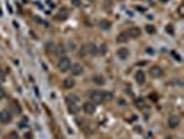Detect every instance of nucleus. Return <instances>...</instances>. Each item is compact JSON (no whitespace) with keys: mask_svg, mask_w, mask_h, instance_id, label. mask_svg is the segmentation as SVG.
<instances>
[{"mask_svg":"<svg viewBox=\"0 0 184 139\" xmlns=\"http://www.w3.org/2000/svg\"><path fill=\"white\" fill-rule=\"evenodd\" d=\"M71 66H72V63H71V60L67 57V56L61 57L60 60H58V63H57V67H58V70H60L61 72H67V71H69Z\"/></svg>","mask_w":184,"mask_h":139,"instance_id":"nucleus-1","label":"nucleus"},{"mask_svg":"<svg viewBox=\"0 0 184 139\" xmlns=\"http://www.w3.org/2000/svg\"><path fill=\"white\" fill-rule=\"evenodd\" d=\"M89 96H90L91 102L93 103H103V92L101 90H90V93H89Z\"/></svg>","mask_w":184,"mask_h":139,"instance_id":"nucleus-2","label":"nucleus"},{"mask_svg":"<svg viewBox=\"0 0 184 139\" xmlns=\"http://www.w3.org/2000/svg\"><path fill=\"white\" fill-rule=\"evenodd\" d=\"M11 121H13V114H11V111H7V110L0 111V123L10 124Z\"/></svg>","mask_w":184,"mask_h":139,"instance_id":"nucleus-3","label":"nucleus"},{"mask_svg":"<svg viewBox=\"0 0 184 139\" xmlns=\"http://www.w3.org/2000/svg\"><path fill=\"white\" fill-rule=\"evenodd\" d=\"M83 66L81 63H75V64H72V66H71V68H69V71L71 72H72V75L73 76H79V75H82L83 74Z\"/></svg>","mask_w":184,"mask_h":139,"instance_id":"nucleus-4","label":"nucleus"},{"mask_svg":"<svg viewBox=\"0 0 184 139\" xmlns=\"http://www.w3.org/2000/svg\"><path fill=\"white\" fill-rule=\"evenodd\" d=\"M96 110H97L96 103H93V102H86L85 104H83V111H85L86 114H94Z\"/></svg>","mask_w":184,"mask_h":139,"instance_id":"nucleus-5","label":"nucleus"},{"mask_svg":"<svg viewBox=\"0 0 184 139\" xmlns=\"http://www.w3.org/2000/svg\"><path fill=\"white\" fill-rule=\"evenodd\" d=\"M126 35H127V38H133V39H136V38H138L141 35V31H140V28L132 26V28H129L126 31Z\"/></svg>","mask_w":184,"mask_h":139,"instance_id":"nucleus-6","label":"nucleus"},{"mask_svg":"<svg viewBox=\"0 0 184 139\" xmlns=\"http://www.w3.org/2000/svg\"><path fill=\"white\" fill-rule=\"evenodd\" d=\"M168 125L170 127V128H177V127L180 125V117L176 116V114L170 116L169 117V120H168Z\"/></svg>","mask_w":184,"mask_h":139,"instance_id":"nucleus-7","label":"nucleus"},{"mask_svg":"<svg viewBox=\"0 0 184 139\" xmlns=\"http://www.w3.org/2000/svg\"><path fill=\"white\" fill-rule=\"evenodd\" d=\"M116 56H118V58H120V60H127L129 56H130L129 49H126V47H120V49L116 52Z\"/></svg>","mask_w":184,"mask_h":139,"instance_id":"nucleus-8","label":"nucleus"},{"mask_svg":"<svg viewBox=\"0 0 184 139\" xmlns=\"http://www.w3.org/2000/svg\"><path fill=\"white\" fill-rule=\"evenodd\" d=\"M162 74H164V71H162L161 67H158V66L151 67V70H150V75L152 76V78H159V76H162Z\"/></svg>","mask_w":184,"mask_h":139,"instance_id":"nucleus-9","label":"nucleus"},{"mask_svg":"<svg viewBox=\"0 0 184 139\" xmlns=\"http://www.w3.org/2000/svg\"><path fill=\"white\" fill-rule=\"evenodd\" d=\"M134 79H136V82H137L138 85H143L145 82V74L141 70H138L137 72L134 74Z\"/></svg>","mask_w":184,"mask_h":139,"instance_id":"nucleus-10","label":"nucleus"},{"mask_svg":"<svg viewBox=\"0 0 184 139\" xmlns=\"http://www.w3.org/2000/svg\"><path fill=\"white\" fill-rule=\"evenodd\" d=\"M65 102H67V104H71V103H79V96L78 95L71 93L65 97Z\"/></svg>","mask_w":184,"mask_h":139,"instance_id":"nucleus-11","label":"nucleus"},{"mask_svg":"<svg viewBox=\"0 0 184 139\" xmlns=\"http://www.w3.org/2000/svg\"><path fill=\"white\" fill-rule=\"evenodd\" d=\"M73 86H75V81H73V78H65L64 79V88L65 89H72Z\"/></svg>","mask_w":184,"mask_h":139,"instance_id":"nucleus-12","label":"nucleus"},{"mask_svg":"<svg viewBox=\"0 0 184 139\" xmlns=\"http://www.w3.org/2000/svg\"><path fill=\"white\" fill-rule=\"evenodd\" d=\"M68 111H69V114H78L79 113L78 103H71V104H68Z\"/></svg>","mask_w":184,"mask_h":139,"instance_id":"nucleus-13","label":"nucleus"},{"mask_svg":"<svg viewBox=\"0 0 184 139\" xmlns=\"http://www.w3.org/2000/svg\"><path fill=\"white\" fill-rule=\"evenodd\" d=\"M100 28L104 29V31H108V29L111 28V22L107 21V20H101V21H100Z\"/></svg>","mask_w":184,"mask_h":139,"instance_id":"nucleus-14","label":"nucleus"},{"mask_svg":"<svg viewBox=\"0 0 184 139\" xmlns=\"http://www.w3.org/2000/svg\"><path fill=\"white\" fill-rule=\"evenodd\" d=\"M93 82L96 85H104V76H101V75H94L93 76Z\"/></svg>","mask_w":184,"mask_h":139,"instance_id":"nucleus-15","label":"nucleus"},{"mask_svg":"<svg viewBox=\"0 0 184 139\" xmlns=\"http://www.w3.org/2000/svg\"><path fill=\"white\" fill-rule=\"evenodd\" d=\"M89 52H90L91 56H96L97 53H99V49H97V46L94 45V43H90V45H89Z\"/></svg>","mask_w":184,"mask_h":139,"instance_id":"nucleus-16","label":"nucleus"},{"mask_svg":"<svg viewBox=\"0 0 184 139\" xmlns=\"http://www.w3.org/2000/svg\"><path fill=\"white\" fill-rule=\"evenodd\" d=\"M129 39V38H127V35H126V32H122V34L119 35V36H118V39H116V42L118 43H125L126 42V40Z\"/></svg>","mask_w":184,"mask_h":139,"instance_id":"nucleus-17","label":"nucleus"},{"mask_svg":"<svg viewBox=\"0 0 184 139\" xmlns=\"http://www.w3.org/2000/svg\"><path fill=\"white\" fill-rule=\"evenodd\" d=\"M112 93L111 92H103V100H112Z\"/></svg>","mask_w":184,"mask_h":139,"instance_id":"nucleus-18","label":"nucleus"},{"mask_svg":"<svg viewBox=\"0 0 184 139\" xmlns=\"http://www.w3.org/2000/svg\"><path fill=\"white\" fill-rule=\"evenodd\" d=\"M136 107L143 109L144 107V100L143 99H137V100H136Z\"/></svg>","mask_w":184,"mask_h":139,"instance_id":"nucleus-19","label":"nucleus"},{"mask_svg":"<svg viewBox=\"0 0 184 139\" xmlns=\"http://www.w3.org/2000/svg\"><path fill=\"white\" fill-rule=\"evenodd\" d=\"M147 32L148 34H154V32H155V26H152V25H147Z\"/></svg>","mask_w":184,"mask_h":139,"instance_id":"nucleus-20","label":"nucleus"},{"mask_svg":"<svg viewBox=\"0 0 184 139\" xmlns=\"http://www.w3.org/2000/svg\"><path fill=\"white\" fill-rule=\"evenodd\" d=\"M18 128H21V129L26 128V120H25V118H24V120H22V121H21V123L18 124Z\"/></svg>","mask_w":184,"mask_h":139,"instance_id":"nucleus-21","label":"nucleus"},{"mask_svg":"<svg viewBox=\"0 0 184 139\" xmlns=\"http://www.w3.org/2000/svg\"><path fill=\"white\" fill-rule=\"evenodd\" d=\"M11 106H13V107L15 109V111L21 113V107H20V104H17V102H13V103H11Z\"/></svg>","mask_w":184,"mask_h":139,"instance_id":"nucleus-22","label":"nucleus"},{"mask_svg":"<svg viewBox=\"0 0 184 139\" xmlns=\"http://www.w3.org/2000/svg\"><path fill=\"white\" fill-rule=\"evenodd\" d=\"M71 3H72L73 6H75V7H81V0H71Z\"/></svg>","mask_w":184,"mask_h":139,"instance_id":"nucleus-23","label":"nucleus"},{"mask_svg":"<svg viewBox=\"0 0 184 139\" xmlns=\"http://www.w3.org/2000/svg\"><path fill=\"white\" fill-rule=\"evenodd\" d=\"M4 76H6V74H4V70L0 67V79H4Z\"/></svg>","mask_w":184,"mask_h":139,"instance_id":"nucleus-24","label":"nucleus"},{"mask_svg":"<svg viewBox=\"0 0 184 139\" xmlns=\"http://www.w3.org/2000/svg\"><path fill=\"white\" fill-rule=\"evenodd\" d=\"M166 31H168L169 34H174V29H172V26H170V25L166 26Z\"/></svg>","mask_w":184,"mask_h":139,"instance_id":"nucleus-25","label":"nucleus"},{"mask_svg":"<svg viewBox=\"0 0 184 139\" xmlns=\"http://www.w3.org/2000/svg\"><path fill=\"white\" fill-rule=\"evenodd\" d=\"M6 96V92H4V89L3 88H0V99H3V97Z\"/></svg>","mask_w":184,"mask_h":139,"instance_id":"nucleus-26","label":"nucleus"},{"mask_svg":"<svg viewBox=\"0 0 184 139\" xmlns=\"http://www.w3.org/2000/svg\"><path fill=\"white\" fill-rule=\"evenodd\" d=\"M105 50H107V46H105V45H101V49H100L101 54H104V53H105Z\"/></svg>","mask_w":184,"mask_h":139,"instance_id":"nucleus-27","label":"nucleus"},{"mask_svg":"<svg viewBox=\"0 0 184 139\" xmlns=\"http://www.w3.org/2000/svg\"><path fill=\"white\" fill-rule=\"evenodd\" d=\"M25 139H32V134H31V132H26V134H25Z\"/></svg>","mask_w":184,"mask_h":139,"instance_id":"nucleus-28","label":"nucleus"},{"mask_svg":"<svg viewBox=\"0 0 184 139\" xmlns=\"http://www.w3.org/2000/svg\"><path fill=\"white\" fill-rule=\"evenodd\" d=\"M119 104H120V106H125L126 103H125V100H123V99H119Z\"/></svg>","mask_w":184,"mask_h":139,"instance_id":"nucleus-29","label":"nucleus"}]
</instances>
